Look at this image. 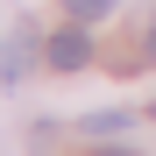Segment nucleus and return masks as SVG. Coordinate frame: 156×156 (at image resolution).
<instances>
[{
	"mask_svg": "<svg viewBox=\"0 0 156 156\" xmlns=\"http://www.w3.org/2000/svg\"><path fill=\"white\" fill-rule=\"evenodd\" d=\"M43 57L57 64V71H85V64H92V36H85V21H71V29H57Z\"/></svg>",
	"mask_w": 156,
	"mask_h": 156,
	"instance_id": "1",
	"label": "nucleus"
},
{
	"mask_svg": "<svg viewBox=\"0 0 156 156\" xmlns=\"http://www.w3.org/2000/svg\"><path fill=\"white\" fill-rule=\"evenodd\" d=\"M29 57H36V43H29V36H14L7 50H0V85H14V78L29 71Z\"/></svg>",
	"mask_w": 156,
	"mask_h": 156,
	"instance_id": "2",
	"label": "nucleus"
},
{
	"mask_svg": "<svg viewBox=\"0 0 156 156\" xmlns=\"http://www.w3.org/2000/svg\"><path fill=\"white\" fill-rule=\"evenodd\" d=\"M128 128H135V114H92L85 135H92V142H114V135H128Z\"/></svg>",
	"mask_w": 156,
	"mask_h": 156,
	"instance_id": "3",
	"label": "nucleus"
},
{
	"mask_svg": "<svg viewBox=\"0 0 156 156\" xmlns=\"http://www.w3.org/2000/svg\"><path fill=\"white\" fill-rule=\"evenodd\" d=\"M64 14L92 29V21H107V14H114V0H64Z\"/></svg>",
	"mask_w": 156,
	"mask_h": 156,
	"instance_id": "4",
	"label": "nucleus"
},
{
	"mask_svg": "<svg viewBox=\"0 0 156 156\" xmlns=\"http://www.w3.org/2000/svg\"><path fill=\"white\" fill-rule=\"evenodd\" d=\"M149 57H156V21H149Z\"/></svg>",
	"mask_w": 156,
	"mask_h": 156,
	"instance_id": "5",
	"label": "nucleus"
}]
</instances>
